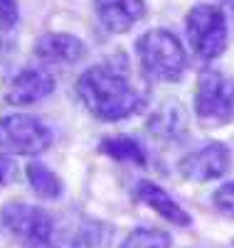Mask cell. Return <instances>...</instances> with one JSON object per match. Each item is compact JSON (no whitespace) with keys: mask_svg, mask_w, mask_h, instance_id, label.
Returning a JSON list of instances; mask_svg holds the SVG:
<instances>
[{"mask_svg":"<svg viewBox=\"0 0 234 248\" xmlns=\"http://www.w3.org/2000/svg\"><path fill=\"white\" fill-rule=\"evenodd\" d=\"M77 93L82 103L101 121L128 118L146 106V96L111 66H91L79 77Z\"/></svg>","mask_w":234,"mask_h":248,"instance_id":"1","label":"cell"},{"mask_svg":"<svg viewBox=\"0 0 234 248\" xmlns=\"http://www.w3.org/2000/svg\"><path fill=\"white\" fill-rule=\"evenodd\" d=\"M143 72L155 81H178L185 69L187 57L180 40L168 30H150L136 42Z\"/></svg>","mask_w":234,"mask_h":248,"instance_id":"2","label":"cell"},{"mask_svg":"<svg viewBox=\"0 0 234 248\" xmlns=\"http://www.w3.org/2000/svg\"><path fill=\"white\" fill-rule=\"evenodd\" d=\"M0 229L25 248H47L54 233L47 211L25 202H8L0 209Z\"/></svg>","mask_w":234,"mask_h":248,"instance_id":"3","label":"cell"},{"mask_svg":"<svg viewBox=\"0 0 234 248\" xmlns=\"http://www.w3.org/2000/svg\"><path fill=\"white\" fill-rule=\"evenodd\" d=\"M187 37L197 57L215 59L227 47V20L217 5H195L185 20Z\"/></svg>","mask_w":234,"mask_h":248,"instance_id":"4","label":"cell"},{"mask_svg":"<svg viewBox=\"0 0 234 248\" xmlns=\"http://www.w3.org/2000/svg\"><path fill=\"white\" fill-rule=\"evenodd\" d=\"M52 143L50 128L27 113H13L0 118V150L15 155H37Z\"/></svg>","mask_w":234,"mask_h":248,"instance_id":"5","label":"cell"},{"mask_svg":"<svg viewBox=\"0 0 234 248\" xmlns=\"http://www.w3.org/2000/svg\"><path fill=\"white\" fill-rule=\"evenodd\" d=\"M195 108H197L200 118L212 125L229 123L234 116L232 91L227 89L224 79L217 72H212V69H202L200 72L197 91H195Z\"/></svg>","mask_w":234,"mask_h":248,"instance_id":"6","label":"cell"},{"mask_svg":"<svg viewBox=\"0 0 234 248\" xmlns=\"http://www.w3.org/2000/svg\"><path fill=\"white\" fill-rule=\"evenodd\" d=\"M229 170V150L222 143H207L180 160V174L190 182H210Z\"/></svg>","mask_w":234,"mask_h":248,"instance_id":"7","label":"cell"},{"mask_svg":"<svg viewBox=\"0 0 234 248\" xmlns=\"http://www.w3.org/2000/svg\"><path fill=\"white\" fill-rule=\"evenodd\" d=\"M52 91H54V79L45 69H25L10 81L5 98L13 106H30L47 98Z\"/></svg>","mask_w":234,"mask_h":248,"instance_id":"8","label":"cell"},{"mask_svg":"<svg viewBox=\"0 0 234 248\" xmlns=\"http://www.w3.org/2000/svg\"><path fill=\"white\" fill-rule=\"evenodd\" d=\"M94 5L109 32H128L146 13L143 0H94Z\"/></svg>","mask_w":234,"mask_h":248,"instance_id":"9","label":"cell"},{"mask_svg":"<svg viewBox=\"0 0 234 248\" xmlns=\"http://www.w3.org/2000/svg\"><path fill=\"white\" fill-rule=\"evenodd\" d=\"M133 197H136L138 202H143V204H148L153 211H158L165 221L178 224V226H190V214L158 185H153L148 180H141L136 187H133Z\"/></svg>","mask_w":234,"mask_h":248,"instance_id":"10","label":"cell"},{"mask_svg":"<svg viewBox=\"0 0 234 248\" xmlns=\"http://www.w3.org/2000/svg\"><path fill=\"white\" fill-rule=\"evenodd\" d=\"M35 57L50 64H77L86 57V47L72 34H45L35 45Z\"/></svg>","mask_w":234,"mask_h":248,"instance_id":"11","label":"cell"},{"mask_svg":"<svg viewBox=\"0 0 234 248\" xmlns=\"http://www.w3.org/2000/svg\"><path fill=\"white\" fill-rule=\"evenodd\" d=\"M187 128V118L185 111L180 108V103H168L148 121V130L153 135H163V138H178L183 135Z\"/></svg>","mask_w":234,"mask_h":248,"instance_id":"12","label":"cell"},{"mask_svg":"<svg viewBox=\"0 0 234 248\" xmlns=\"http://www.w3.org/2000/svg\"><path fill=\"white\" fill-rule=\"evenodd\" d=\"M99 148H101V153H106L109 157H114L118 162H131V165H138V167H143L148 162L146 150L141 148V143L133 140V138H126V135L104 138Z\"/></svg>","mask_w":234,"mask_h":248,"instance_id":"13","label":"cell"},{"mask_svg":"<svg viewBox=\"0 0 234 248\" xmlns=\"http://www.w3.org/2000/svg\"><path fill=\"white\" fill-rule=\"evenodd\" d=\"M27 182L32 187L37 197L42 199H57L62 194V182L59 177L47 167V165H40V162H30L27 165Z\"/></svg>","mask_w":234,"mask_h":248,"instance_id":"14","label":"cell"},{"mask_svg":"<svg viewBox=\"0 0 234 248\" xmlns=\"http://www.w3.org/2000/svg\"><path fill=\"white\" fill-rule=\"evenodd\" d=\"M121 248H170V236L160 229H136L123 238Z\"/></svg>","mask_w":234,"mask_h":248,"instance_id":"15","label":"cell"},{"mask_svg":"<svg viewBox=\"0 0 234 248\" xmlns=\"http://www.w3.org/2000/svg\"><path fill=\"white\" fill-rule=\"evenodd\" d=\"M212 202H215V209L219 211V214H224L227 219H234V182L222 185L212 194Z\"/></svg>","mask_w":234,"mask_h":248,"instance_id":"16","label":"cell"},{"mask_svg":"<svg viewBox=\"0 0 234 248\" xmlns=\"http://www.w3.org/2000/svg\"><path fill=\"white\" fill-rule=\"evenodd\" d=\"M17 5L15 0H0V32L10 30L15 22H17Z\"/></svg>","mask_w":234,"mask_h":248,"instance_id":"17","label":"cell"},{"mask_svg":"<svg viewBox=\"0 0 234 248\" xmlns=\"http://www.w3.org/2000/svg\"><path fill=\"white\" fill-rule=\"evenodd\" d=\"M15 177H17V165H15L8 155L0 153V187L13 185V182H15Z\"/></svg>","mask_w":234,"mask_h":248,"instance_id":"18","label":"cell"},{"mask_svg":"<svg viewBox=\"0 0 234 248\" xmlns=\"http://www.w3.org/2000/svg\"><path fill=\"white\" fill-rule=\"evenodd\" d=\"M5 52H8V45H5L3 40H0V62H3V59H5Z\"/></svg>","mask_w":234,"mask_h":248,"instance_id":"19","label":"cell"},{"mask_svg":"<svg viewBox=\"0 0 234 248\" xmlns=\"http://www.w3.org/2000/svg\"><path fill=\"white\" fill-rule=\"evenodd\" d=\"M224 3H227V5H229V8L234 10V0H224Z\"/></svg>","mask_w":234,"mask_h":248,"instance_id":"20","label":"cell"},{"mask_svg":"<svg viewBox=\"0 0 234 248\" xmlns=\"http://www.w3.org/2000/svg\"><path fill=\"white\" fill-rule=\"evenodd\" d=\"M232 103H234V89H232Z\"/></svg>","mask_w":234,"mask_h":248,"instance_id":"21","label":"cell"}]
</instances>
